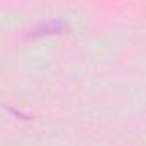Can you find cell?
I'll list each match as a JSON object with an SVG mask.
<instances>
[{
  "mask_svg": "<svg viewBox=\"0 0 146 146\" xmlns=\"http://www.w3.org/2000/svg\"><path fill=\"white\" fill-rule=\"evenodd\" d=\"M63 29H65V22H63V21H56V19H53V21H49L48 24H42L36 33H34V36L56 34V33H60V31H63Z\"/></svg>",
  "mask_w": 146,
  "mask_h": 146,
  "instance_id": "6da1fadb",
  "label": "cell"
}]
</instances>
